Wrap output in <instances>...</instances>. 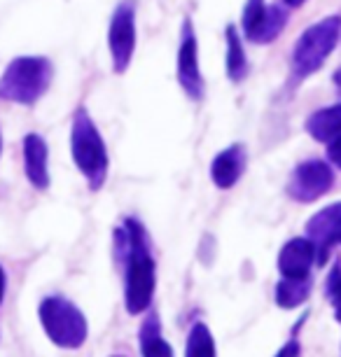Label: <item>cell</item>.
Here are the masks:
<instances>
[{
    "instance_id": "cell-23",
    "label": "cell",
    "mask_w": 341,
    "mask_h": 357,
    "mask_svg": "<svg viewBox=\"0 0 341 357\" xmlns=\"http://www.w3.org/2000/svg\"><path fill=\"white\" fill-rule=\"evenodd\" d=\"M332 82H334V86H337V91H339V96H341V68H339L337 73H334Z\"/></svg>"
},
{
    "instance_id": "cell-1",
    "label": "cell",
    "mask_w": 341,
    "mask_h": 357,
    "mask_svg": "<svg viewBox=\"0 0 341 357\" xmlns=\"http://www.w3.org/2000/svg\"><path fill=\"white\" fill-rule=\"evenodd\" d=\"M115 243L117 255L126 261V311L138 315L150 308L157 285V264L150 255L148 236L136 220H126L124 227L117 229Z\"/></svg>"
},
{
    "instance_id": "cell-15",
    "label": "cell",
    "mask_w": 341,
    "mask_h": 357,
    "mask_svg": "<svg viewBox=\"0 0 341 357\" xmlns=\"http://www.w3.org/2000/svg\"><path fill=\"white\" fill-rule=\"evenodd\" d=\"M225 40H227V77L232 82H243L245 75H248V59H245L236 26H227Z\"/></svg>"
},
{
    "instance_id": "cell-14",
    "label": "cell",
    "mask_w": 341,
    "mask_h": 357,
    "mask_svg": "<svg viewBox=\"0 0 341 357\" xmlns=\"http://www.w3.org/2000/svg\"><path fill=\"white\" fill-rule=\"evenodd\" d=\"M306 131L318 143H330L341 133V100L337 105L323 107L306 119Z\"/></svg>"
},
{
    "instance_id": "cell-18",
    "label": "cell",
    "mask_w": 341,
    "mask_h": 357,
    "mask_svg": "<svg viewBox=\"0 0 341 357\" xmlns=\"http://www.w3.org/2000/svg\"><path fill=\"white\" fill-rule=\"evenodd\" d=\"M185 357H215V341L204 322H197L187 336Z\"/></svg>"
},
{
    "instance_id": "cell-4",
    "label": "cell",
    "mask_w": 341,
    "mask_h": 357,
    "mask_svg": "<svg viewBox=\"0 0 341 357\" xmlns=\"http://www.w3.org/2000/svg\"><path fill=\"white\" fill-rule=\"evenodd\" d=\"M339 33L341 19L327 17L299 36L295 54H292V75H295V79H304L320 70V66L325 63V59L330 56L339 43Z\"/></svg>"
},
{
    "instance_id": "cell-20",
    "label": "cell",
    "mask_w": 341,
    "mask_h": 357,
    "mask_svg": "<svg viewBox=\"0 0 341 357\" xmlns=\"http://www.w3.org/2000/svg\"><path fill=\"white\" fill-rule=\"evenodd\" d=\"M327 157L332 159V164H337L341 168V133L334 140L327 143Z\"/></svg>"
},
{
    "instance_id": "cell-9",
    "label": "cell",
    "mask_w": 341,
    "mask_h": 357,
    "mask_svg": "<svg viewBox=\"0 0 341 357\" xmlns=\"http://www.w3.org/2000/svg\"><path fill=\"white\" fill-rule=\"evenodd\" d=\"M178 82L192 100L204 98V77H202V70H199L197 36H194V31H192L190 19L185 22L183 40H180V50H178Z\"/></svg>"
},
{
    "instance_id": "cell-16",
    "label": "cell",
    "mask_w": 341,
    "mask_h": 357,
    "mask_svg": "<svg viewBox=\"0 0 341 357\" xmlns=\"http://www.w3.org/2000/svg\"><path fill=\"white\" fill-rule=\"evenodd\" d=\"M140 353H143V357H176L173 348L159 332L157 315H150L140 327Z\"/></svg>"
},
{
    "instance_id": "cell-12",
    "label": "cell",
    "mask_w": 341,
    "mask_h": 357,
    "mask_svg": "<svg viewBox=\"0 0 341 357\" xmlns=\"http://www.w3.org/2000/svg\"><path fill=\"white\" fill-rule=\"evenodd\" d=\"M316 259V248L309 238H292L278 255V268L283 278H309V268Z\"/></svg>"
},
{
    "instance_id": "cell-25",
    "label": "cell",
    "mask_w": 341,
    "mask_h": 357,
    "mask_svg": "<svg viewBox=\"0 0 341 357\" xmlns=\"http://www.w3.org/2000/svg\"><path fill=\"white\" fill-rule=\"evenodd\" d=\"M0 150H3V140H0Z\"/></svg>"
},
{
    "instance_id": "cell-24",
    "label": "cell",
    "mask_w": 341,
    "mask_h": 357,
    "mask_svg": "<svg viewBox=\"0 0 341 357\" xmlns=\"http://www.w3.org/2000/svg\"><path fill=\"white\" fill-rule=\"evenodd\" d=\"M283 3L287 5V8H299V5H302L304 0H283Z\"/></svg>"
},
{
    "instance_id": "cell-11",
    "label": "cell",
    "mask_w": 341,
    "mask_h": 357,
    "mask_svg": "<svg viewBox=\"0 0 341 357\" xmlns=\"http://www.w3.org/2000/svg\"><path fill=\"white\" fill-rule=\"evenodd\" d=\"M50 150L43 136L29 133L24 138V168L26 178L36 190H47L50 187Z\"/></svg>"
},
{
    "instance_id": "cell-22",
    "label": "cell",
    "mask_w": 341,
    "mask_h": 357,
    "mask_svg": "<svg viewBox=\"0 0 341 357\" xmlns=\"http://www.w3.org/2000/svg\"><path fill=\"white\" fill-rule=\"evenodd\" d=\"M3 296H5V271L0 266V304H3Z\"/></svg>"
},
{
    "instance_id": "cell-10",
    "label": "cell",
    "mask_w": 341,
    "mask_h": 357,
    "mask_svg": "<svg viewBox=\"0 0 341 357\" xmlns=\"http://www.w3.org/2000/svg\"><path fill=\"white\" fill-rule=\"evenodd\" d=\"M306 236L316 248L318 264H325L332 248L341 243V204L327 206L306 225Z\"/></svg>"
},
{
    "instance_id": "cell-6",
    "label": "cell",
    "mask_w": 341,
    "mask_h": 357,
    "mask_svg": "<svg viewBox=\"0 0 341 357\" xmlns=\"http://www.w3.org/2000/svg\"><path fill=\"white\" fill-rule=\"evenodd\" d=\"M243 36L255 45L273 43L287 24L283 5H266L264 0H248L243 8Z\"/></svg>"
},
{
    "instance_id": "cell-7",
    "label": "cell",
    "mask_w": 341,
    "mask_h": 357,
    "mask_svg": "<svg viewBox=\"0 0 341 357\" xmlns=\"http://www.w3.org/2000/svg\"><path fill=\"white\" fill-rule=\"evenodd\" d=\"M334 185V173L330 164L320 159H309L299 164L290 175L287 183V197L299 201V204H311L327 194Z\"/></svg>"
},
{
    "instance_id": "cell-8",
    "label": "cell",
    "mask_w": 341,
    "mask_h": 357,
    "mask_svg": "<svg viewBox=\"0 0 341 357\" xmlns=\"http://www.w3.org/2000/svg\"><path fill=\"white\" fill-rule=\"evenodd\" d=\"M110 54H112V70L124 73L129 68L133 50H136V12L131 3H122L112 15L110 22Z\"/></svg>"
},
{
    "instance_id": "cell-2",
    "label": "cell",
    "mask_w": 341,
    "mask_h": 357,
    "mask_svg": "<svg viewBox=\"0 0 341 357\" xmlns=\"http://www.w3.org/2000/svg\"><path fill=\"white\" fill-rule=\"evenodd\" d=\"M70 152L75 159V166L86 178L89 190H101L108 175V150L98 133L96 124L91 122L89 112L79 107L73 117V131H70Z\"/></svg>"
},
{
    "instance_id": "cell-5",
    "label": "cell",
    "mask_w": 341,
    "mask_h": 357,
    "mask_svg": "<svg viewBox=\"0 0 341 357\" xmlns=\"http://www.w3.org/2000/svg\"><path fill=\"white\" fill-rule=\"evenodd\" d=\"M40 322L59 348H79L86 341V318L63 296H47L40 304Z\"/></svg>"
},
{
    "instance_id": "cell-19",
    "label": "cell",
    "mask_w": 341,
    "mask_h": 357,
    "mask_svg": "<svg viewBox=\"0 0 341 357\" xmlns=\"http://www.w3.org/2000/svg\"><path fill=\"white\" fill-rule=\"evenodd\" d=\"M327 294H330L332 304H334V313L341 322V271H334L330 275V282H327Z\"/></svg>"
},
{
    "instance_id": "cell-21",
    "label": "cell",
    "mask_w": 341,
    "mask_h": 357,
    "mask_svg": "<svg viewBox=\"0 0 341 357\" xmlns=\"http://www.w3.org/2000/svg\"><path fill=\"white\" fill-rule=\"evenodd\" d=\"M297 355H299V346L295 341H290L287 346H283V350H280L276 357H297Z\"/></svg>"
},
{
    "instance_id": "cell-13",
    "label": "cell",
    "mask_w": 341,
    "mask_h": 357,
    "mask_svg": "<svg viewBox=\"0 0 341 357\" xmlns=\"http://www.w3.org/2000/svg\"><path fill=\"white\" fill-rule=\"evenodd\" d=\"M243 168H245L243 145H232L213 159L211 178L220 190H229V187H234L238 183V178L243 175Z\"/></svg>"
},
{
    "instance_id": "cell-3",
    "label": "cell",
    "mask_w": 341,
    "mask_h": 357,
    "mask_svg": "<svg viewBox=\"0 0 341 357\" xmlns=\"http://www.w3.org/2000/svg\"><path fill=\"white\" fill-rule=\"evenodd\" d=\"M52 68L45 56H19L0 75V98L19 105H33L50 89Z\"/></svg>"
},
{
    "instance_id": "cell-17",
    "label": "cell",
    "mask_w": 341,
    "mask_h": 357,
    "mask_svg": "<svg viewBox=\"0 0 341 357\" xmlns=\"http://www.w3.org/2000/svg\"><path fill=\"white\" fill-rule=\"evenodd\" d=\"M309 292H311L309 278H283L276 287V301L283 308H295L302 301H306Z\"/></svg>"
}]
</instances>
